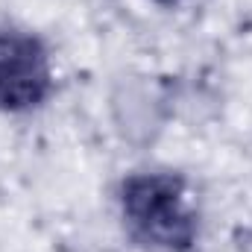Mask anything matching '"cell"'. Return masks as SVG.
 Masks as SVG:
<instances>
[{
	"label": "cell",
	"mask_w": 252,
	"mask_h": 252,
	"mask_svg": "<svg viewBox=\"0 0 252 252\" xmlns=\"http://www.w3.org/2000/svg\"><path fill=\"white\" fill-rule=\"evenodd\" d=\"M118 205L126 232L147 250L190 252L199 238L196 199L182 173H129L118 185Z\"/></svg>",
	"instance_id": "cell-1"
},
{
	"label": "cell",
	"mask_w": 252,
	"mask_h": 252,
	"mask_svg": "<svg viewBox=\"0 0 252 252\" xmlns=\"http://www.w3.org/2000/svg\"><path fill=\"white\" fill-rule=\"evenodd\" d=\"M53 88L56 73L47 44L30 30H0V112H32L50 100Z\"/></svg>",
	"instance_id": "cell-2"
},
{
	"label": "cell",
	"mask_w": 252,
	"mask_h": 252,
	"mask_svg": "<svg viewBox=\"0 0 252 252\" xmlns=\"http://www.w3.org/2000/svg\"><path fill=\"white\" fill-rule=\"evenodd\" d=\"M153 3H158V6H167V9H176V6H182V3H188V0H153Z\"/></svg>",
	"instance_id": "cell-3"
}]
</instances>
